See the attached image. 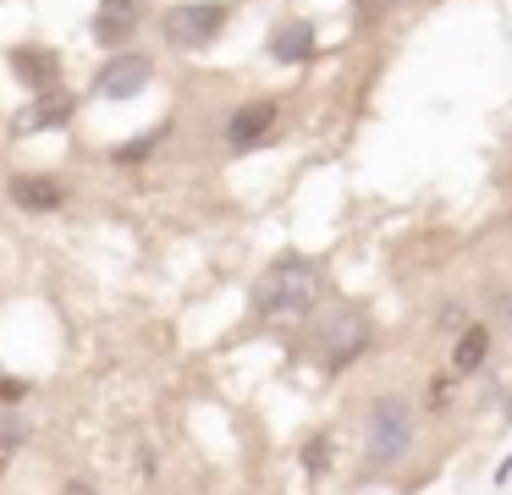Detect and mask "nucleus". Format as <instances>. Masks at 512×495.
Masks as SVG:
<instances>
[{"label": "nucleus", "mask_w": 512, "mask_h": 495, "mask_svg": "<svg viewBox=\"0 0 512 495\" xmlns=\"http://www.w3.org/2000/svg\"><path fill=\"white\" fill-rule=\"evenodd\" d=\"M155 143H160V132H138V138H127L122 149H111V160H116V165H138L149 149H155Z\"/></svg>", "instance_id": "4468645a"}, {"label": "nucleus", "mask_w": 512, "mask_h": 495, "mask_svg": "<svg viewBox=\"0 0 512 495\" xmlns=\"http://www.w3.org/2000/svg\"><path fill=\"white\" fill-rule=\"evenodd\" d=\"M276 121H281V99H248V105H237L232 116H226V149L232 154L259 149V143L276 132Z\"/></svg>", "instance_id": "423d86ee"}, {"label": "nucleus", "mask_w": 512, "mask_h": 495, "mask_svg": "<svg viewBox=\"0 0 512 495\" xmlns=\"http://www.w3.org/2000/svg\"><path fill=\"white\" fill-rule=\"evenodd\" d=\"M314 50H320V33H314L309 17H281L276 28H270V39H265V55H270V61H281V66L314 61Z\"/></svg>", "instance_id": "0eeeda50"}, {"label": "nucleus", "mask_w": 512, "mask_h": 495, "mask_svg": "<svg viewBox=\"0 0 512 495\" xmlns=\"http://www.w3.org/2000/svg\"><path fill=\"white\" fill-rule=\"evenodd\" d=\"M28 391H34V385H28L23 374H6V369H0V407H17V402H28Z\"/></svg>", "instance_id": "2eb2a0df"}, {"label": "nucleus", "mask_w": 512, "mask_h": 495, "mask_svg": "<svg viewBox=\"0 0 512 495\" xmlns=\"http://www.w3.org/2000/svg\"><path fill=\"white\" fill-rule=\"evenodd\" d=\"M61 495H100V490H94L89 479H67V484H61Z\"/></svg>", "instance_id": "f3484780"}, {"label": "nucleus", "mask_w": 512, "mask_h": 495, "mask_svg": "<svg viewBox=\"0 0 512 495\" xmlns=\"http://www.w3.org/2000/svg\"><path fill=\"white\" fill-rule=\"evenodd\" d=\"M331 451H336V440L325 435V429H320V435H309V440H303V473L320 479V473L331 468Z\"/></svg>", "instance_id": "ddd939ff"}, {"label": "nucleus", "mask_w": 512, "mask_h": 495, "mask_svg": "<svg viewBox=\"0 0 512 495\" xmlns=\"http://www.w3.org/2000/svg\"><path fill=\"white\" fill-rule=\"evenodd\" d=\"M413 435H419V407L402 391H380L364 407V462L369 468H397V462H408Z\"/></svg>", "instance_id": "7ed1b4c3"}, {"label": "nucleus", "mask_w": 512, "mask_h": 495, "mask_svg": "<svg viewBox=\"0 0 512 495\" xmlns=\"http://www.w3.org/2000/svg\"><path fill=\"white\" fill-rule=\"evenodd\" d=\"M6 193H12V204L28 209V215H56V209L67 204V182H61V176H45V171H17L12 182H6Z\"/></svg>", "instance_id": "6e6552de"}, {"label": "nucleus", "mask_w": 512, "mask_h": 495, "mask_svg": "<svg viewBox=\"0 0 512 495\" xmlns=\"http://www.w3.org/2000/svg\"><path fill=\"white\" fill-rule=\"evenodd\" d=\"M512 479V457H501V468H496V484H507Z\"/></svg>", "instance_id": "a211bd4d"}, {"label": "nucleus", "mask_w": 512, "mask_h": 495, "mask_svg": "<svg viewBox=\"0 0 512 495\" xmlns=\"http://www.w3.org/2000/svg\"><path fill=\"white\" fill-rule=\"evenodd\" d=\"M138 22H144L138 17V0H100V6H94V39L116 55L138 33Z\"/></svg>", "instance_id": "9d476101"}, {"label": "nucleus", "mask_w": 512, "mask_h": 495, "mask_svg": "<svg viewBox=\"0 0 512 495\" xmlns=\"http://www.w3.org/2000/svg\"><path fill=\"white\" fill-rule=\"evenodd\" d=\"M507 330H512V314H507Z\"/></svg>", "instance_id": "6ab92c4d"}, {"label": "nucleus", "mask_w": 512, "mask_h": 495, "mask_svg": "<svg viewBox=\"0 0 512 495\" xmlns=\"http://www.w3.org/2000/svg\"><path fill=\"white\" fill-rule=\"evenodd\" d=\"M226 17H232L226 0H177V6L160 11V33L177 50H204L226 33Z\"/></svg>", "instance_id": "20e7f679"}, {"label": "nucleus", "mask_w": 512, "mask_h": 495, "mask_svg": "<svg viewBox=\"0 0 512 495\" xmlns=\"http://www.w3.org/2000/svg\"><path fill=\"white\" fill-rule=\"evenodd\" d=\"M485 363H490V325L468 319V325L452 336V374H457V380H468V374H479Z\"/></svg>", "instance_id": "9b49d317"}, {"label": "nucleus", "mask_w": 512, "mask_h": 495, "mask_svg": "<svg viewBox=\"0 0 512 495\" xmlns=\"http://www.w3.org/2000/svg\"><path fill=\"white\" fill-rule=\"evenodd\" d=\"M155 83V61L138 50H116L111 61L100 66V77H94V94L100 99H133L144 94V88Z\"/></svg>", "instance_id": "39448f33"}, {"label": "nucleus", "mask_w": 512, "mask_h": 495, "mask_svg": "<svg viewBox=\"0 0 512 495\" xmlns=\"http://www.w3.org/2000/svg\"><path fill=\"white\" fill-rule=\"evenodd\" d=\"M397 6V0H353V11H358V22H380L386 11Z\"/></svg>", "instance_id": "dca6fc26"}, {"label": "nucleus", "mask_w": 512, "mask_h": 495, "mask_svg": "<svg viewBox=\"0 0 512 495\" xmlns=\"http://www.w3.org/2000/svg\"><path fill=\"white\" fill-rule=\"evenodd\" d=\"M72 110H78V99H72L67 88H50V94H39V105L28 110L23 121H17V132H50V127H67Z\"/></svg>", "instance_id": "f8f14e48"}, {"label": "nucleus", "mask_w": 512, "mask_h": 495, "mask_svg": "<svg viewBox=\"0 0 512 495\" xmlns=\"http://www.w3.org/2000/svg\"><path fill=\"white\" fill-rule=\"evenodd\" d=\"M6 61H12V72L28 83V94H50V88H61V61H56V50H45V44H12Z\"/></svg>", "instance_id": "1a4fd4ad"}, {"label": "nucleus", "mask_w": 512, "mask_h": 495, "mask_svg": "<svg viewBox=\"0 0 512 495\" xmlns=\"http://www.w3.org/2000/svg\"><path fill=\"white\" fill-rule=\"evenodd\" d=\"M320 297H325L320 264L303 259V253H281L259 270L248 303H254V319H265V325H303L320 308Z\"/></svg>", "instance_id": "f257e3e1"}, {"label": "nucleus", "mask_w": 512, "mask_h": 495, "mask_svg": "<svg viewBox=\"0 0 512 495\" xmlns=\"http://www.w3.org/2000/svg\"><path fill=\"white\" fill-rule=\"evenodd\" d=\"M303 347L325 374H347L369 347H375V319L358 303H320L303 319Z\"/></svg>", "instance_id": "f03ea898"}]
</instances>
